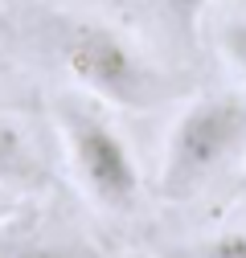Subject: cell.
Here are the masks:
<instances>
[{
	"label": "cell",
	"mask_w": 246,
	"mask_h": 258,
	"mask_svg": "<svg viewBox=\"0 0 246 258\" xmlns=\"http://www.w3.org/2000/svg\"><path fill=\"white\" fill-rule=\"evenodd\" d=\"M234 164H246V94H201L176 115L164 140L156 192L164 201H193Z\"/></svg>",
	"instance_id": "obj_1"
},
{
	"label": "cell",
	"mask_w": 246,
	"mask_h": 258,
	"mask_svg": "<svg viewBox=\"0 0 246 258\" xmlns=\"http://www.w3.org/2000/svg\"><path fill=\"white\" fill-rule=\"evenodd\" d=\"M53 123L61 132L66 164L82 197L111 217H128L144 197V176L123 132L90 99H78V94L53 99Z\"/></svg>",
	"instance_id": "obj_2"
},
{
	"label": "cell",
	"mask_w": 246,
	"mask_h": 258,
	"mask_svg": "<svg viewBox=\"0 0 246 258\" xmlns=\"http://www.w3.org/2000/svg\"><path fill=\"white\" fill-rule=\"evenodd\" d=\"M57 53L66 74L107 107L123 111H152L168 99L164 74L103 21H66L57 33Z\"/></svg>",
	"instance_id": "obj_3"
},
{
	"label": "cell",
	"mask_w": 246,
	"mask_h": 258,
	"mask_svg": "<svg viewBox=\"0 0 246 258\" xmlns=\"http://www.w3.org/2000/svg\"><path fill=\"white\" fill-rule=\"evenodd\" d=\"M41 184V164L33 148H29L25 132L0 111V188L21 192V188H37Z\"/></svg>",
	"instance_id": "obj_4"
},
{
	"label": "cell",
	"mask_w": 246,
	"mask_h": 258,
	"mask_svg": "<svg viewBox=\"0 0 246 258\" xmlns=\"http://www.w3.org/2000/svg\"><path fill=\"white\" fill-rule=\"evenodd\" d=\"M0 258H86L78 246L53 242L41 234H5L0 238Z\"/></svg>",
	"instance_id": "obj_5"
},
{
	"label": "cell",
	"mask_w": 246,
	"mask_h": 258,
	"mask_svg": "<svg viewBox=\"0 0 246 258\" xmlns=\"http://www.w3.org/2000/svg\"><path fill=\"white\" fill-rule=\"evenodd\" d=\"M172 258H246V225L242 230H218L209 238H197Z\"/></svg>",
	"instance_id": "obj_6"
},
{
	"label": "cell",
	"mask_w": 246,
	"mask_h": 258,
	"mask_svg": "<svg viewBox=\"0 0 246 258\" xmlns=\"http://www.w3.org/2000/svg\"><path fill=\"white\" fill-rule=\"evenodd\" d=\"M156 5H160V13L168 17V25L176 29V33H189L193 37V25L209 9V0H156Z\"/></svg>",
	"instance_id": "obj_7"
},
{
	"label": "cell",
	"mask_w": 246,
	"mask_h": 258,
	"mask_svg": "<svg viewBox=\"0 0 246 258\" xmlns=\"http://www.w3.org/2000/svg\"><path fill=\"white\" fill-rule=\"evenodd\" d=\"M222 49H226V57L234 61V70L246 78V21H230V25L222 29Z\"/></svg>",
	"instance_id": "obj_8"
},
{
	"label": "cell",
	"mask_w": 246,
	"mask_h": 258,
	"mask_svg": "<svg viewBox=\"0 0 246 258\" xmlns=\"http://www.w3.org/2000/svg\"><path fill=\"white\" fill-rule=\"evenodd\" d=\"M9 205V188H0V209H5Z\"/></svg>",
	"instance_id": "obj_9"
},
{
	"label": "cell",
	"mask_w": 246,
	"mask_h": 258,
	"mask_svg": "<svg viewBox=\"0 0 246 258\" xmlns=\"http://www.w3.org/2000/svg\"><path fill=\"white\" fill-rule=\"evenodd\" d=\"M242 184H246V164H242Z\"/></svg>",
	"instance_id": "obj_10"
}]
</instances>
